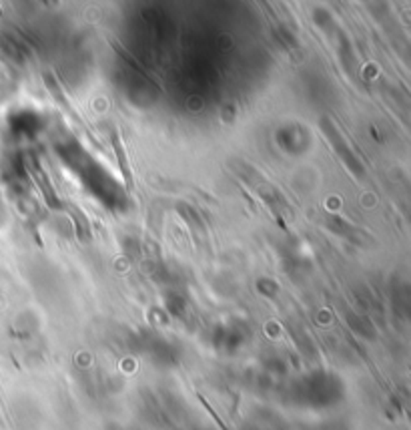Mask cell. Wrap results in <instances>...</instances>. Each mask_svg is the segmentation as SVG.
Returning <instances> with one entry per match:
<instances>
[]
</instances>
